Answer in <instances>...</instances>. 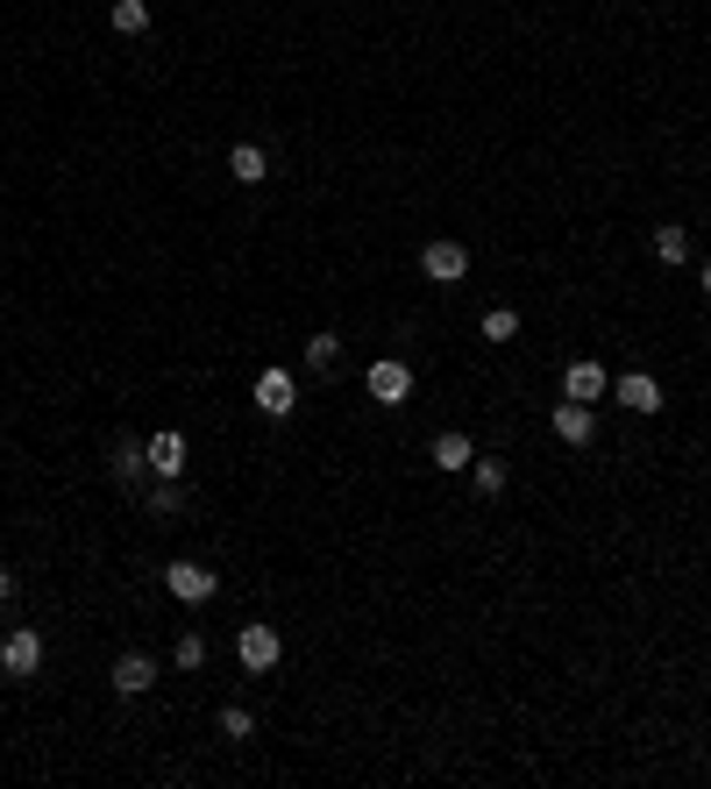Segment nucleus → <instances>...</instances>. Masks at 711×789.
Instances as JSON below:
<instances>
[{"mask_svg":"<svg viewBox=\"0 0 711 789\" xmlns=\"http://www.w3.org/2000/svg\"><path fill=\"white\" fill-rule=\"evenodd\" d=\"M149 682H157V662H149L143 647H135V655H121V662H114V690H121V697H143Z\"/></svg>","mask_w":711,"mask_h":789,"instance_id":"nucleus-12","label":"nucleus"},{"mask_svg":"<svg viewBox=\"0 0 711 789\" xmlns=\"http://www.w3.org/2000/svg\"><path fill=\"white\" fill-rule=\"evenodd\" d=\"M108 22H114V36H143L149 29V0H114Z\"/></svg>","mask_w":711,"mask_h":789,"instance_id":"nucleus-16","label":"nucleus"},{"mask_svg":"<svg viewBox=\"0 0 711 789\" xmlns=\"http://www.w3.org/2000/svg\"><path fill=\"white\" fill-rule=\"evenodd\" d=\"M604 385H612V377H604V363H591V356H577V363L563 370V399H584V405H591V399H604Z\"/></svg>","mask_w":711,"mask_h":789,"instance_id":"nucleus-9","label":"nucleus"},{"mask_svg":"<svg viewBox=\"0 0 711 789\" xmlns=\"http://www.w3.org/2000/svg\"><path fill=\"white\" fill-rule=\"evenodd\" d=\"M512 335H520V313H512V307H491V313H484V342H512Z\"/></svg>","mask_w":711,"mask_h":789,"instance_id":"nucleus-19","label":"nucleus"},{"mask_svg":"<svg viewBox=\"0 0 711 789\" xmlns=\"http://www.w3.org/2000/svg\"><path fill=\"white\" fill-rule=\"evenodd\" d=\"M108 477L114 484H143V477H157V469H149V442H114V455H108Z\"/></svg>","mask_w":711,"mask_h":789,"instance_id":"nucleus-8","label":"nucleus"},{"mask_svg":"<svg viewBox=\"0 0 711 789\" xmlns=\"http://www.w3.org/2000/svg\"><path fill=\"white\" fill-rule=\"evenodd\" d=\"M307 363H313L321 377H335V370H342V335H313V342H307Z\"/></svg>","mask_w":711,"mask_h":789,"instance_id":"nucleus-17","label":"nucleus"},{"mask_svg":"<svg viewBox=\"0 0 711 789\" xmlns=\"http://www.w3.org/2000/svg\"><path fill=\"white\" fill-rule=\"evenodd\" d=\"M221 733H229V740H249V733H256V719H249L242 704H229V711H221Z\"/></svg>","mask_w":711,"mask_h":789,"instance_id":"nucleus-22","label":"nucleus"},{"mask_svg":"<svg viewBox=\"0 0 711 789\" xmlns=\"http://www.w3.org/2000/svg\"><path fill=\"white\" fill-rule=\"evenodd\" d=\"M655 256H662V264H690V227L662 221V227H655Z\"/></svg>","mask_w":711,"mask_h":789,"instance_id":"nucleus-15","label":"nucleus"},{"mask_svg":"<svg viewBox=\"0 0 711 789\" xmlns=\"http://www.w3.org/2000/svg\"><path fill=\"white\" fill-rule=\"evenodd\" d=\"M619 405H626V413H662V385L647 370H633V377H619Z\"/></svg>","mask_w":711,"mask_h":789,"instance_id":"nucleus-11","label":"nucleus"},{"mask_svg":"<svg viewBox=\"0 0 711 789\" xmlns=\"http://www.w3.org/2000/svg\"><path fill=\"white\" fill-rule=\"evenodd\" d=\"M229 171L242 178V186H264V178H270V157H264V143H235V149H229Z\"/></svg>","mask_w":711,"mask_h":789,"instance_id":"nucleus-14","label":"nucleus"},{"mask_svg":"<svg viewBox=\"0 0 711 789\" xmlns=\"http://www.w3.org/2000/svg\"><path fill=\"white\" fill-rule=\"evenodd\" d=\"M178 669H207V641H200V633H178Z\"/></svg>","mask_w":711,"mask_h":789,"instance_id":"nucleus-21","label":"nucleus"},{"mask_svg":"<svg viewBox=\"0 0 711 789\" xmlns=\"http://www.w3.org/2000/svg\"><path fill=\"white\" fill-rule=\"evenodd\" d=\"M164 590H171L178 604H207V598L221 590V576L200 569V563H171V569H164Z\"/></svg>","mask_w":711,"mask_h":789,"instance_id":"nucleus-6","label":"nucleus"},{"mask_svg":"<svg viewBox=\"0 0 711 789\" xmlns=\"http://www.w3.org/2000/svg\"><path fill=\"white\" fill-rule=\"evenodd\" d=\"M434 469H448V477H456V469H470L477 463V448H470V434H456V427H448V434H434Z\"/></svg>","mask_w":711,"mask_h":789,"instance_id":"nucleus-13","label":"nucleus"},{"mask_svg":"<svg viewBox=\"0 0 711 789\" xmlns=\"http://www.w3.org/2000/svg\"><path fill=\"white\" fill-rule=\"evenodd\" d=\"M698 292H704V299H711V264H704V270H698Z\"/></svg>","mask_w":711,"mask_h":789,"instance_id":"nucleus-24","label":"nucleus"},{"mask_svg":"<svg viewBox=\"0 0 711 789\" xmlns=\"http://www.w3.org/2000/svg\"><path fill=\"white\" fill-rule=\"evenodd\" d=\"M149 469H157V477H178V484H186V434H178V427L149 434Z\"/></svg>","mask_w":711,"mask_h":789,"instance_id":"nucleus-10","label":"nucleus"},{"mask_svg":"<svg viewBox=\"0 0 711 789\" xmlns=\"http://www.w3.org/2000/svg\"><path fill=\"white\" fill-rule=\"evenodd\" d=\"M470 477H477V491H484V498H498V491H506V463H491V455H477V463H470Z\"/></svg>","mask_w":711,"mask_h":789,"instance_id":"nucleus-20","label":"nucleus"},{"mask_svg":"<svg viewBox=\"0 0 711 789\" xmlns=\"http://www.w3.org/2000/svg\"><path fill=\"white\" fill-rule=\"evenodd\" d=\"M292 405H299V377L292 370H264L256 377V413L264 420H292Z\"/></svg>","mask_w":711,"mask_h":789,"instance_id":"nucleus-5","label":"nucleus"},{"mask_svg":"<svg viewBox=\"0 0 711 789\" xmlns=\"http://www.w3.org/2000/svg\"><path fill=\"white\" fill-rule=\"evenodd\" d=\"M278 655H285V641H278V626H235V662L242 669H278Z\"/></svg>","mask_w":711,"mask_h":789,"instance_id":"nucleus-2","label":"nucleus"},{"mask_svg":"<svg viewBox=\"0 0 711 789\" xmlns=\"http://www.w3.org/2000/svg\"><path fill=\"white\" fill-rule=\"evenodd\" d=\"M555 442L591 448V442H598V413H591L584 399H563V405H555Z\"/></svg>","mask_w":711,"mask_h":789,"instance_id":"nucleus-7","label":"nucleus"},{"mask_svg":"<svg viewBox=\"0 0 711 789\" xmlns=\"http://www.w3.org/2000/svg\"><path fill=\"white\" fill-rule=\"evenodd\" d=\"M178 505H186V491H178V477H157V484H149V512H157V520H171Z\"/></svg>","mask_w":711,"mask_h":789,"instance_id":"nucleus-18","label":"nucleus"},{"mask_svg":"<svg viewBox=\"0 0 711 789\" xmlns=\"http://www.w3.org/2000/svg\"><path fill=\"white\" fill-rule=\"evenodd\" d=\"M14 598V569H0V604H8Z\"/></svg>","mask_w":711,"mask_h":789,"instance_id":"nucleus-23","label":"nucleus"},{"mask_svg":"<svg viewBox=\"0 0 711 789\" xmlns=\"http://www.w3.org/2000/svg\"><path fill=\"white\" fill-rule=\"evenodd\" d=\"M420 270H427L434 285H463L470 278V249H463V242H427V249H420Z\"/></svg>","mask_w":711,"mask_h":789,"instance_id":"nucleus-4","label":"nucleus"},{"mask_svg":"<svg viewBox=\"0 0 711 789\" xmlns=\"http://www.w3.org/2000/svg\"><path fill=\"white\" fill-rule=\"evenodd\" d=\"M363 391H370L377 405H406L413 399V370H406L399 356H377L370 370H363Z\"/></svg>","mask_w":711,"mask_h":789,"instance_id":"nucleus-1","label":"nucleus"},{"mask_svg":"<svg viewBox=\"0 0 711 789\" xmlns=\"http://www.w3.org/2000/svg\"><path fill=\"white\" fill-rule=\"evenodd\" d=\"M0 669H8L14 682H29V676L43 669V633L36 626H14L8 641H0Z\"/></svg>","mask_w":711,"mask_h":789,"instance_id":"nucleus-3","label":"nucleus"}]
</instances>
